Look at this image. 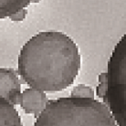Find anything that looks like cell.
I'll return each instance as SVG.
<instances>
[{
  "instance_id": "obj_2",
  "label": "cell",
  "mask_w": 126,
  "mask_h": 126,
  "mask_svg": "<svg viewBox=\"0 0 126 126\" xmlns=\"http://www.w3.org/2000/svg\"><path fill=\"white\" fill-rule=\"evenodd\" d=\"M34 126H118L107 104L94 98L62 97L48 101Z\"/></svg>"
},
{
  "instance_id": "obj_5",
  "label": "cell",
  "mask_w": 126,
  "mask_h": 126,
  "mask_svg": "<svg viewBox=\"0 0 126 126\" xmlns=\"http://www.w3.org/2000/svg\"><path fill=\"white\" fill-rule=\"evenodd\" d=\"M48 100L44 92L37 89H26L21 94L20 103L24 111L28 114H33L38 118L47 106Z\"/></svg>"
},
{
  "instance_id": "obj_4",
  "label": "cell",
  "mask_w": 126,
  "mask_h": 126,
  "mask_svg": "<svg viewBox=\"0 0 126 126\" xmlns=\"http://www.w3.org/2000/svg\"><path fill=\"white\" fill-rule=\"evenodd\" d=\"M1 98L10 102L13 105L20 103L21 99V86L19 83L17 73L15 69L1 68L0 69Z\"/></svg>"
},
{
  "instance_id": "obj_8",
  "label": "cell",
  "mask_w": 126,
  "mask_h": 126,
  "mask_svg": "<svg viewBox=\"0 0 126 126\" xmlns=\"http://www.w3.org/2000/svg\"><path fill=\"white\" fill-rule=\"evenodd\" d=\"M70 96L80 98H94V91L92 87L85 84H78L71 91Z\"/></svg>"
},
{
  "instance_id": "obj_1",
  "label": "cell",
  "mask_w": 126,
  "mask_h": 126,
  "mask_svg": "<svg viewBox=\"0 0 126 126\" xmlns=\"http://www.w3.org/2000/svg\"><path fill=\"white\" fill-rule=\"evenodd\" d=\"M80 61L79 48L72 38L60 31H42L21 48L17 70L31 88L56 92L72 85Z\"/></svg>"
},
{
  "instance_id": "obj_7",
  "label": "cell",
  "mask_w": 126,
  "mask_h": 126,
  "mask_svg": "<svg viewBox=\"0 0 126 126\" xmlns=\"http://www.w3.org/2000/svg\"><path fill=\"white\" fill-rule=\"evenodd\" d=\"M34 0H0V17L6 18L24 10Z\"/></svg>"
},
{
  "instance_id": "obj_3",
  "label": "cell",
  "mask_w": 126,
  "mask_h": 126,
  "mask_svg": "<svg viewBox=\"0 0 126 126\" xmlns=\"http://www.w3.org/2000/svg\"><path fill=\"white\" fill-rule=\"evenodd\" d=\"M108 90L103 99L118 126H126V33L114 47L107 65Z\"/></svg>"
},
{
  "instance_id": "obj_10",
  "label": "cell",
  "mask_w": 126,
  "mask_h": 126,
  "mask_svg": "<svg viewBox=\"0 0 126 126\" xmlns=\"http://www.w3.org/2000/svg\"><path fill=\"white\" fill-rule=\"evenodd\" d=\"M26 14H27V10L24 9L20 12L15 14V15H13L12 16H10V18L12 19L13 21H22L23 19H25Z\"/></svg>"
},
{
  "instance_id": "obj_6",
  "label": "cell",
  "mask_w": 126,
  "mask_h": 126,
  "mask_svg": "<svg viewBox=\"0 0 126 126\" xmlns=\"http://www.w3.org/2000/svg\"><path fill=\"white\" fill-rule=\"evenodd\" d=\"M1 126H23L15 105L1 98Z\"/></svg>"
},
{
  "instance_id": "obj_9",
  "label": "cell",
  "mask_w": 126,
  "mask_h": 126,
  "mask_svg": "<svg viewBox=\"0 0 126 126\" xmlns=\"http://www.w3.org/2000/svg\"><path fill=\"white\" fill-rule=\"evenodd\" d=\"M99 84L97 86V90H96V93L97 96L101 99H104L106 97V93H107L108 90V76L107 72H102L100 74L99 78Z\"/></svg>"
}]
</instances>
